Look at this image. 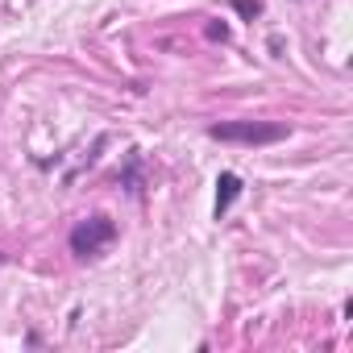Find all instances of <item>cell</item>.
<instances>
[{
	"instance_id": "6",
	"label": "cell",
	"mask_w": 353,
	"mask_h": 353,
	"mask_svg": "<svg viewBox=\"0 0 353 353\" xmlns=\"http://www.w3.org/2000/svg\"><path fill=\"white\" fill-rule=\"evenodd\" d=\"M0 262H5V254H0Z\"/></svg>"
},
{
	"instance_id": "5",
	"label": "cell",
	"mask_w": 353,
	"mask_h": 353,
	"mask_svg": "<svg viewBox=\"0 0 353 353\" xmlns=\"http://www.w3.org/2000/svg\"><path fill=\"white\" fill-rule=\"evenodd\" d=\"M208 38H212V42H225V38H229V26H225V21H221V26H208Z\"/></svg>"
},
{
	"instance_id": "4",
	"label": "cell",
	"mask_w": 353,
	"mask_h": 353,
	"mask_svg": "<svg viewBox=\"0 0 353 353\" xmlns=\"http://www.w3.org/2000/svg\"><path fill=\"white\" fill-rule=\"evenodd\" d=\"M229 5L245 17V21H254V17H262V0H229Z\"/></svg>"
},
{
	"instance_id": "2",
	"label": "cell",
	"mask_w": 353,
	"mask_h": 353,
	"mask_svg": "<svg viewBox=\"0 0 353 353\" xmlns=\"http://www.w3.org/2000/svg\"><path fill=\"white\" fill-rule=\"evenodd\" d=\"M117 241V225H112V216H104V212H96V216H88V221H79L75 229H71V250L79 254V258H96L100 250H108Z\"/></svg>"
},
{
	"instance_id": "1",
	"label": "cell",
	"mask_w": 353,
	"mask_h": 353,
	"mask_svg": "<svg viewBox=\"0 0 353 353\" xmlns=\"http://www.w3.org/2000/svg\"><path fill=\"white\" fill-rule=\"evenodd\" d=\"M287 125L279 121H225V125H208L212 141H237V145H274L287 141Z\"/></svg>"
},
{
	"instance_id": "3",
	"label": "cell",
	"mask_w": 353,
	"mask_h": 353,
	"mask_svg": "<svg viewBox=\"0 0 353 353\" xmlns=\"http://www.w3.org/2000/svg\"><path fill=\"white\" fill-rule=\"evenodd\" d=\"M237 196H241V174H237V170H221V174H216V204H212V216L221 221V216L237 204Z\"/></svg>"
}]
</instances>
